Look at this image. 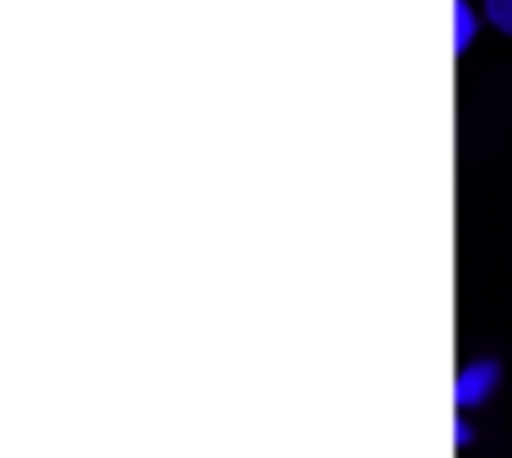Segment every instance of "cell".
<instances>
[{
    "mask_svg": "<svg viewBox=\"0 0 512 458\" xmlns=\"http://www.w3.org/2000/svg\"><path fill=\"white\" fill-rule=\"evenodd\" d=\"M477 445V427L468 423V414H454V450H472Z\"/></svg>",
    "mask_w": 512,
    "mask_h": 458,
    "instance_id": "4",
    "label": "cell"
},
{
    "mask_svg": "<svg viewBox=\"0 0 512 458\" xmlns=\"http://www.w3.org/2000/svg\"><path fill=\"white\" fill-rule=\"evenodd\" d=\"M481 18H486L495 32L512 36V0H486V5H481Z\"/></svg>",
    "mask_w": 512,
    "mask_h": 458,
    "instance_id": "3",
    "label": "cell"
},
{
    "mask_svg": "<svg viewBox=\"0 0 512 458\" xmlns=\"http://www.w3.org/2000/svg\"><path fill=\"white\" fill-rule=\"evenodd\" d=\"M477 27H481V9L468 5V0H454V54H468L472 50Z\"/></svg>",
    "mask_w": 512,
    "mask_h": 458,
    "instance_id": "2",
    "label": "cell"
},
{
    "mask_svg": "<svg viewBox=\"0 0 512 458\" xmlns=\"http://www.w3.org/2000/svg\"><path fill=\"white\" fill-rule=\"evenodd\" d=\"M499 382H504V364H499L495 355H477V360H468L459 369V378H454V409H459V414L481 409L499 391Z\"/></svg>",
    "mask_w": 512,
    "mask_h": 458,
    "instance_id": "1",
    "label": "cell"
}]
</instances>
